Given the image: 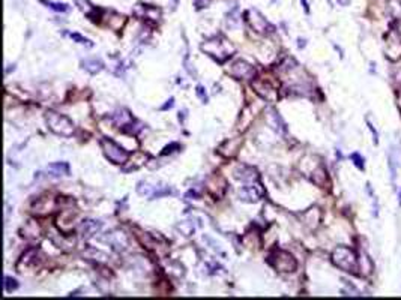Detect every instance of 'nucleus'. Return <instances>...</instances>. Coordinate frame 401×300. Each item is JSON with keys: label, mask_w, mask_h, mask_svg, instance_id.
<instances>
[{"label": "nucleus", "mask_w": 401, "mask_h": 300, "mask_svg": "<svg viewBox=\"0 0 401 300\" xmlns=\"http://www.w3.org/2000/svg\"><path fill=\"white\" fill-rule=\"evenodd\" d=\"M200 50L204 51L209 57H212L213 60H216L218 63H224L236 51V48L223 36H213L207 39L206 42L201 44Z\"/></svg>", "instance_id": "nucleus-1"}, {"label": "nucleus", "mask_w": 401, "mask_h": 300, "mask_svg": "<svg viewBox=\"0 0 401 300\" xmlns=\"http://www.w3.org/2000/svg\"><path fill=\"white\" fill-rule=\"evenodd\" d=\"M332 263L347 272V273H352V275H358L359 273V258L356 255V252L347 246H338L334 252H332Z\"/></svg>", "instance_id": "nucleus-2"}, {"label": "nucleus", "mask_w": 401, "mask_h": 300, "mask_svg": "<svg viewBox=\"0 0 401 300\" xmlns=\"http://www.w3.org/2000/svg\"><path fill=\"white\" fill-rule=\"evenodd\" d=\"M45 122H47L51 132H54L56 135H60V137H71L76 131L74 122L68 116L56 113L53 110H48L45 113Z\"/></svg>", "instance_id": "nucleus-3"}, {"label": "nucleus", "mask_w": 401, "mask_h": 300, "mask_svg": "<svg viewBox=\"0 0 401 300\" xmlns=\"http://www.w3.org/2000/svg\"><path fill=\"white\" fill-rule=\"evenodd\" d=\"M99 144H101V149H102L105 158H107L108 161H112L113 164L123 165V164L128 161L129 153H128L122 146H119L116 141H113L112 138H102V140L99 141Z\"/></svg>", "instance_id": "nucleus-4"}, {"label": "nucleus", "mask_w": 401, "mask_h": 300, "mask_svg": "<svg viewBox=\"0 0 401 300\" xmlns=\"http://www.w3.org/2000/svg\"><path fill=\"white\" fill-rule=\"evenodd\" d=\"M268 261H269V264H271L274 269H277V270L281 272V273H290V272H295V270H296V266H298L296 260L293 258L291 254H288L287 251H281V249L274 251V252L269 255Z\"/></svg>", "instance_id": "nucleus-5"}, {"label": "nucleus", "mask_w": 401, "mask_h": 300, "mask_svg": "<svg viewBox=\"0 0 401 300\" xmlns=\"http://www.w3.org/2000/svg\"><path fill=\"white\" fill-rule=\"evenodd\" d=\"M248 23L252 27V30H256L260 35H269L275 32V26H272L257 9H249L248 11Z\"/></svg>", "instance_id": "nucleus-6"}, {"label": "nucleus", "mask_w": 401, "mask_h": 300, "mask_svg": "<svg viewBox=\"0 0 401 300\" xmlns=\"http://www.w3.org/2000/svg\"><path fill=\"white\" fill-rule=\"evenodd\" d=\"M230 75L238 80H252L256 77V69L252 65L246 63L245 60H238L233 63L230 69Z\"/></svg>", "instance_id": "nucleus-7"}, {"label": "nucleus", "mask_w": 401, "mask_h": 300, "mask_svg": "<svg viewBox=\"0 0 401 300\" xmlns=\"http://www.w3.org/2000/svg\"><path fill=\"white\" fill-rule=\"evenodd\" d=\"M252 87H254V92L265 101L268 102H274L277 99V90L271 86L266 80H254L252 81Z\"/></svg>", "instance_id": "nucleus-8"}, {"label": "nucleus", "mask_w": 401, "mask_h": 300, "mask_svg": "<svg viewBox=\"0 0 401 300\" xmlns=\"http://www.w3.org/2000/svg\"><path fill=\"white\" fill-rule=\"evenodd\" d=\"M262 194H263V191L259 188V185L249 183L246 186H242L238 195H239L242 201H245V203H257L262 198Z\"/></svg>", "instance_id": "nucleus-9"}, {"label": "nucleus", "mask_w": 401, "mask_h": 300, "mask_svg": "<svg viewBox=\"0 0 401 300\" xmlns=\"http://www.w3.org/2000/svg\"><path fill=\"white\" fill-rule=\"evenodd\" d=\"M235 177L238 180H241L243 183H256L259 180V173L256 168L249 167V165H239L236 167V170L233 172Z\"/></svg>", "instance_id": "nucleus-10"}, {"label": "nucleus", "mask_w": 401, "mask_h": 300, "mask_svg": "<svg viewBox=\"0 0 401 300\" xmlns=\"http://www.w3.org/2000/svg\"><path fill=\"white\" fill-rule=\"evenodd\" d=\"M107 242H108L116 251H125V249L128 248V243H129L128 237H126L125 233H122V231H113V233H110L108 237H107Z\"/></svg>", "instance_id": "nucleus-11"}, {"label": "nucleus", "mask_w": 401, "mask_h": 300, "mask_svg": "<svg viewBox=\"0 0 401 300\" xmlns=\"http://www.w3.org/2000/svg\"><path fill=\"white\" fill-rule=\"evenodd\" d=\"M134 14L140 18H149V20H158L161 17L160 9L151 5H137L134 9Z\"/></svg>", "instance_id": "nucleus-12"}, {"label": "nucleus", "mask_w": 401, "mask_h": 300, "mask_svg": "<svg viewBox=\"0 0 401 300\" xmlns=\"http://www.w3.org/2000/svg\"><path fill=\"white\" fill-rule=\"evenodd\" d=\"M81 68L84 71H87L89 74L95 75V74H98V72H101L104 69V63L99 59H86V60L81 62Z\"/></svg>", "instance_id": "nucleus-13"}, {"label": "nucleus", "mask_w": 401, "mask_h": 300, "mask_svg": "<svg viewBox=\"0 0 401 300\" xmlns=\"http://www.w3.org/2000/svg\"><path fill=\"white\" fill-rule=\"evenodd\" d=\"M47 172L53 177L69 176V164L68 162H53L47 167Z\"/></svg>", "instance_id": "nucleus-14"}, {"label": "nucleus", "mask_w": 401, "mask_h": 300, "mask_svg": "<svg viewBox=\"0 0 401 300\" xmlns=\"http://www.w3.org/2000/svg\"><path fill=\"white\" fill-rule=\"evenodd\" d=\"M112 119H113V122H115L118 126H121V128H123L125 125H128L129 122L134 120L132 114H131L128 110H119V111H116V113L113 114Z\"/></svg>", "instance_id": "nucleus-15"}, {"label": "nucleus", "mask_w": 401, "mask_h": 300, "mask_svg": "<svg viewBox=\"0 0 401 300\" xmlns=\"http://www.w3.org/2000/svg\"><path fill=\"white\" fill-rule=\"evenodd\" d=\"M21 233H23L21 236H23L24 239H27V240H33V239H37V237L40 236V228H38L37 222L29 221V222L24 225V228H23Z\"/></svg>", "instance_id": "nucleus-16"}, {"label": "nucleus", "mask_w": 401, "mask_h": 300, "mask_svg": "<svg viewBox=\"0 0 401 300\" xmlns=\"http://www.w3.org/2000/svg\"><path fill=\"white\" fill-rule=\"evenodd\" d=\"M101 227H102V224L101 222H98V221H84L83 224H81V231H83V234L84 236H92V234H96L99 230H101Z\"/></svg>", "instance_id": "nucleus-17"}, {"label": "nucleus", "mask_w": 401, "mask_h": 300, "mask_svg": "<svg viewBox=\"0 0 401 300\" xmlns=\"http://www.w3.org/2000/svg\"><path fill=\"white\" fill-rule=\"evenodd\" d=\"M386 9L394 20H401V0H388Z\"/></svg>", "instance_id": "nucleus-18"}, {"label": "nucleus", "mask_w": 401, "mask_h": 300, "mask_svg": "<svg viewBox=\"0 0 401 300\" xmlns=\"http://www.w3.org/2000/svg\"><path fill=\"white\" fill-rule=\"evenodd\" d=\"M269 120H271L272 128L275 129L277 132H285V123H284V120L281 119V116L275 110L269 111Z\"/></svg>", "instance_id": "nucleus-19"}, {"label": "nucleus", "mask_w": 401, "mask_h": 300, "mask_svg": "<svg viewBox=\"0 0 401 300\" xmlns=\"http://www.w3.org/2000/svg\"><path fill=\"white\" fill-rule=\"evenodd\" d=\"M227 27L229 29H238L241 20H239V12H238V6L232 8L229 12H227Z\"/></svg>", "instance_id": "nucleus-20"}, {"label": "nucleus", "mask_w": 401, "mask_h": 300, "mask_svg": "<svg viewBox=\"0 0 401 300\" xmlns=\"http://www.w3.org/2000/svg\"><path fill=\"white\" fill-rule=\"evenodd\" d=\"M44 5H47V8L56 11V12H68L71 8L66 3H57V2H51V0H41Z\"/></svg>", "instance_id": "nucleus-21"}, {"label": "nucleus", "mask_w": 401, "mask_h": 300, "mask_svg": "<svg viewBox=\"0 0 401 300\" xmlns=\"http://www.w3.org/2000/svg\"><path fill=\"white\" fill-rule=\"evenodd\" d=\"M69 36H71V39H72V41H76L77 44L86 45V47H93V42H92L90 39H87V38L81 36L80 33H69Z\"/></svg>", "instance_id": "nucleus-22"}, {"label": "nucleus", "mask_w": 401, "mask_h": 300, "mask_svg": "<svg viewBox=\"0 0 401 300\" xmlns=\"http://www.w3.org/2000/svg\"><path fill=\"white\" fill-rule=\"evenodd\" d=\"M3 285H5V290H6L8 293L15 291V290L18 288V282H17V279H14V278H5Z\"/></svg>", "instance_id": "nucleus-23"}, {"label": "nucleus", "mask_w": 401, "mask_h": 300, "mask_svg": "<svg viewBox=\"0 0 401 300\" xmlns=\"http://www.w3.org/2000/svg\"><path fill=\"white\" fill-rule=\"evenodd\" d=\"M179 230H180L185 236H191V234H194V230H196V228H194V225H193L191 222L187 221V222H182V224L179 225Z\"/></svg>", "instance_id": "nucleus-24"}, {"label": "nucleus", "mask_w": 401, "mask_h": 300, "mask_svg": "<svg viewBox=\"0 0 401 300\" xmlns=\"http://www.w3.org/2000/svg\"><path fill=\"white\" fill-rule=\"evenodd\" d=\"M196 95H197V98L200 99L203 104H207V101H209V98H207V93H206V89L203 86H199L196 87Z\"/></svg>", "instance_id": "nucleus-25"}, {"label": "nucleus", "mask_w": 401, "mask_h": 300, "mask_svg": "<svg viewBox=\"0 0 401 300\" xmlns=\"http://www.w3.org/2000/svg\"><path fill=\"white\" fill-rule=\"evenodd\" d=\"M350 159L353 161V164L359 168V170H363V167H365V161H363V158H362L359 153H353V155H350Z\"/></svg>", "instance_id": "nucleus-26"}, {"label": "nucleus", "mask_w": 401, "mask_h": 300, "mask_svg": "<svg viewBox=\"0 0 401 300\" xmlns=\"http://www.w3.org/2000/svg\"><path fill=\"white\" fill-rule=\"evenodd\" d=\"M176 150H180V146H179L177 143H173V144H170V146H165V147H164V150H162V155H170V153H173V152H176Z\"/></svg>", "instance_id": "nucleus-27"}, {"label": "nucleus", "mask_w": 401, "mask_h": 300, "mask_svg": "<svg viewBox=\"0 0 401 300\" xmlns=\"http://www.w3.org/2000/svg\"><path fill=\"white\" fill-rule=\"evenodd\" d=\"M367 125H368V128H370V131L373 132V141H374V144H377L379 143V135H377V131L374 129V126L367 120Z\"/></svg>", "instance_id": "nucleus-28"}, {"label": "nucleus", "mask_w": 401, "mask_h": 300, "mask_svg": "<svg viewBox=\"0 0 401 300\" xmlns=\"http://www.w3.org/2000/svg\"><path fill=\"white\" fill-rule=\"evenodd\" d=\"M210 3V0H196V8L197 9H203L207 8V5Z\"/></svg>", "instance_id": "nucleus-29"}, {"label": "nucleus", "mask_w": 401, "mask_h": 300, "mask_svg": "<svg viewBox=\"0 0 401 300\" xmlns=\"http://www.w3.org/2000/svg\"><path fill=\"white\" fill-rule=\"evenodd\" d=\"M173 104H174V99H173V98H170V99L167 101V104H165L164 107H161V110H167V108H171V107H173Z\"/></svg>", "instance_id": "nucleus-30"}, {"label": "nucleus", "mask_w": 401, "mask_h": 300, "mask_svg": "<svg viewBox=\"0 0 401 300\" xmlns=\"http://www.w3.org/2000/svg\"><path fill=\"white\" fill-rule=\"evenodd\" d=\"M302 2V6L305 8V12H310V6H308V0H301Z\"/></svg>", "instance_id": "nucleus-31"}, {"label": "nucleus", "mask_w": 401, "mask_h": 300, "mask_svg": "<svg viewBox=\"0 0 401 300\" xmlns=\"http://www.w3.org/2000/svg\"><path fill=\"white\" fill-rule=\"evenodd\" d=\"M341 6H347L349 3H350V0H337Z\"/></svg>", "instance_id": "nucleus-32"}, {"label": "nucleus", "mask_w": 401, "mask_h": 300, "mask_svg": "<svg viewBox=\"0 0 401 300\" xmlns=\"http://www.w3.org/2000/svg\"><path fill=\"white\" fill-rule=\"evenodd\" d=\"M185 114H187V111H182V113H179V120H182V122H184V119H185Z\"/></svg>", "instance_id": "nucleus-33"}, {"label": "nucleus", "mask_w": 401, "mask_h": 300, "mask_svg": "<svg viewBox=\"0 0 401 300\" xmlns=\"http://www.w3.org/2000/svg\"><path fill=\"white\" fill-rule=\"evenodd\" d=\"M398 203L401 204V191H400V194H398Z\"/></svg>", "instance_id": "nucleus-34"}]
</instances>
